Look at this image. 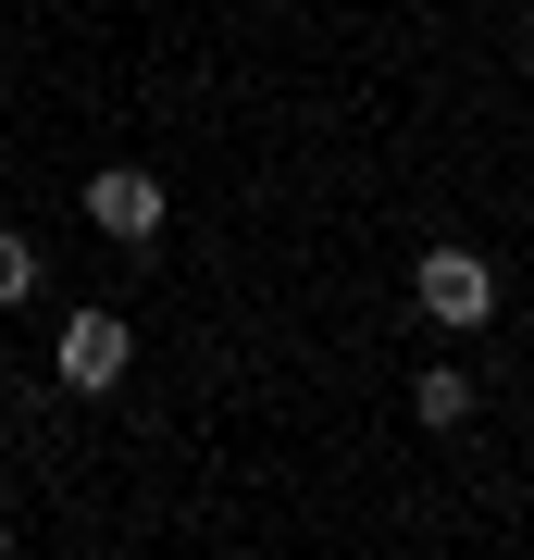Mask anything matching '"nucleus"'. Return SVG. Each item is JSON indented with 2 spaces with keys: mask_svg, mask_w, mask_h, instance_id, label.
I'll return each instance as SVG.
<instances>
[{
  "mask_svg": "<svg viewBox=\"0 0 534 560\" xmlns=\"http://www.w3.org/2000/svg\"><path fill=\"white\" fill-rule=\"evenodd\" d=\"M50 374L75 386V399H112V386L138 374V324H124V312H62V349H50Z\"/></svg>",
  "mask_w": 534,
  "mask_h": 560,
  "instance_id": "nucleus-1",
  "label": "nucleus"
},
{
  "mask_svg": "<svg viewBox=\"0 0 534 560\" xmlns=\"http://www.w3.org/2000/svg\"><path fill=\"white\" fill-rule=\"evenodd\" d=\"M162 212H175V200H162V175H138V162L87 175V224H99L112 249H150V237H162Z\"/></svg>",
  "mask_w": 534,
  "mask_h": 560,
  "instance_id": "nucleus-3",
  "label": "nucleus"
},
{
  "mask_svg": "<svg viewBox=\"0 0 534 560\" xmlns=\"http://www.w3.org/2000/svg\"><path fill=\"white\" fill-rule=\"evenodd\" d=\"M522 62H534V13H522Z\"/></svg>",
  "mask_w": 534,
  "mask_h": 560,
  "instance_id": "nucleus-6",
  "label": "nucleus"
},
{
  "mask_svg": "<svg viewBox=\"0 0 534 560\" xmlns=\"http://www.w3.org/2000/svg\"><path fill=\"white\" fill-rule=\"evenodd\" d=\"M25 300H38V237L0 224V312H25Z\"/></svg>",
  "mask_w": 534,
  "mask_h": 560,
  "instance_id": "nucleus-5",
  "label": "nucleus"
},
{
  "mask_svg": "<svg viewBox=\"0 0 534 560\" xmlns=\"http://www.w3.org/2000/svg\"><path fill=\"white\" fill-rule=\"evenodd\" d=\"M411 300L436 312L448 337H473V324L497 312V261H485V249H423V261H411Z\"/></svg>",
  "mask_w": 534,
  "mask_h": 560,
  "instance_id": "nucleus-2",
  "label": "nucleus"
},
{
  "mask_svg": "<svg viewBox=\"0 0 534 560\" xmlns=\"http://www.w3.org/2000/svg\"><path fill=\"white\" fill-rule=\"evenodd\" d=\"M0 548H13V536H0Z\"/></svg>",
  "mask_w": 534,
  "mask_h": 560,
  "instance_id": "nucleus-7",
  "label": "nucleus"
},
{
  "mask_svg": "<svg viewBox=\"0 0 534 560\" xmlns=\"http://www.w3.org/2000/svg\"><path fill=\"white\" fill-rule=\"evenodd\" d=\"M411 423H436V436H448V423H473V374H448V361H436V374H411Z\"/></svg>",
  "mask_w": 534,
  "mask_h": 560,
  "instance_id": "nucleus-4",
  "label": "nucleus"
}]
</instances>
